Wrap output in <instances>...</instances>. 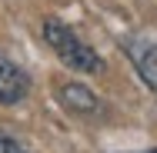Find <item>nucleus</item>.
Listing matches in <instances>:
<instances>
[{
    "mask_svg": "<svg viewBox=\"0 0 157 153\" xmlns=\"http://www.w3.org/2000/svg\"><path fill=\"white\" fill-rule=\"evenodd\" d=\"M44 40L50 43V50H54L70 70H80V73H100V70H104V60L97 57V50H90V47L70 30L67 24H60V20H47V24H44Z\"/></svg>",
    "mask_w": 157,
    "mask_h": 153,
    "instance_id": "nucleus-1",
    "label": "nucleus"
},
{
    "mask_svg": "<svg viewBox=\"0 0 157 153\" xmlns=\"http://www.w3.org/2000/svg\"><path fill=\"white\" fill-rule=\"evenodd\" d=\"M124 50L130 57V63L137 67L140 80L151 90H157V43L147 37H130V40H124Z\"/></svg>",
    "mask_w": 157,
    "mask_h": 153,
    "instance_id": "nucleus-2",
    "label": "nucleus"
},
{
    "mask_svg": "<svg viewBox=\"0 0 157 153\" xmlns=\"http://www.w3.org/2000/svg\"><path fill=\"white\" fill-rule=\"evenodd\" d=\"M27 93H30L27 73L13 60H7V57L0 53V103H20Z\"/></svg>",
    "mask_w": 157,
    "mask_h": 153,
    "instance_id": "nucleus-3",
    "label": "nucleus"
},
{
    "mask_svg": "<svg viewBox=\"0 0 157 153\" xmlns=\"http://www.w3.org/2000/svg\"><path fill=\"white\" fill-rule=\"evenodd\" d=\"M60 100H63V107H70L77 113H94L97 110V97L90 90H84V87H77V83L60 87Z\"/></svg>",
    "mask_w": 157,
    "mask_h": 153,
    "instance_id": "nucleus-4",
    "label": "nucleus"
},
{
    "mask_svg": "<svg viewBox=\"0 0 157 153\" xmlns=\"http://www.w3.org/2000/svg\"><path fill=\"white\" fill-rule=\"evenodd\" d=\"M0 153H27V150H24L10 133H3V130H0Z\"/></svg>",
    "mask_w": 157,
    "mask_h": 153,
    "instance_id": "nucleus-5",
    "label": "nucleus"
},
{
    "mask_svg": "<svg viewBox=\"0 0 157 153\" xmlns=\"http://www.w3.org/2000/svg\"><path fill=\"white\" fill-rule=\"evenodd\" d=\"M151 153H157V150H151Z\"/></svg>",
    "mask_w": 157,
    "mask_h": 153,
    "instance_id": "nucleus-6",
    "label": "nucleus"
}]
</instances>
